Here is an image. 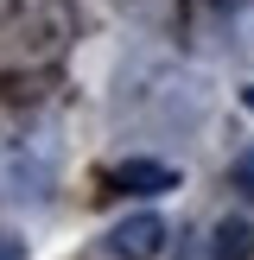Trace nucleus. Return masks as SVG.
Here are the masks:
<instances>
[{"mask_svg": "<svg viewBox=\"0 0 254 260\" xmlns=\"http://www.w3.org/2000/svg\"><path fill=\"white\" fill-rule=\"evenodd\" d=\"M159 248H165V222L152 210H140V216H127V222L108 229V254L114 260H152Z\"/></svg>", "mask_w": 254, "mask_h": 260, "instance_id": "f257e3e1", "label": "nucleus"}, {"mask_svg": "<svg viewBox=\"0 0 254 260\" xmlns=\"http://www.w3.org/2000/svg\"><path fill=\"white\" fill-rule=\"evenodd\" d=\"M114 184L134 190V197H165V190H178V172L165 159H121L114 165Z\"/></svg>", "mask_w": 254, "mask_h": 260, "instance_id": "f03ea898", "label": "nucleus"}, {"mask_svg": "<svg viewBox=\"0 0 254 260\" xmlns=\"http://www.w3.org/2000/svg\"><path fill=\"white\" fill-rule=\"evenodd\" d=\"M210 254L216 260H254V222L248 216H223L210 229Z\"/></svg>", "mask_w": 254, "mask_h": 260, "instance_id": "7ed1b4c3", "label": "nucleus"}, {"mask_svg": "<svg viewBox=\"0 0 254 260\" xmlns=\"http://www.w3.org/2000/svg\"><path fill=\"white\" fill-rule=\"evenodd\" d=\"M229 190H235L241 203H254V146H241L235 159H229Z\"/></svg>", "mask_w": 254, "mask_h": 260, "instance_id": "20e7f679", "label": "nucleus"}, {"mask_svg": "<svg viewBox=\"0 0 254 260\" xmlns=\"http://www.w3.org/2000/svg\"><path fill=\"white\" fill-rule=\"evenodd\" d=\"M0 260H25V241L7 235V229H0Z\"/></svg>", "mask_w": 254, "mask_h": 260, "instance_id": "39448f33", "label": "nucleus"}, {"mask_svg": "<svg viewBox=\"0 0 254 260\" xmlns=\"http://www.w3.org/2000/svg\"><path fill=\"white\" fill-rule=\"evenodd\" d=\"M203 7H210V13H229V19H235V13H248V0H203Z\"/></svg>", "mask_w": 254, "mask_h": 260, "instance_id": "423d86ee", "label": "nucleus"}, {"mask_svg": "<svg viewBox=\"0 0 254 260\" xmlns=\"http://www.w3.org/2000/svg\"><path fill=\"white\" fill-rule=\"evenodd\" d=\"M178 260H216V254H210V241H203V248H197V241H184V248H178Z\"/></svg>", "mask_w": 254, "mask_h": 260, "instance_id": "0eeeda50", "label": "nucleus"}, {"mask_svg": "<svg viewBox=\"0 0 254 260\" xmlns=\"http://www.w3.org/2000/svg\"><path fill=\"white\" fill-rule=\"evenodd\" d=\"M241 102H248V108H254V83H248V89H241Z\"/></svg>", "mask_w": 254, "mask_h": 260, "instance_id": "6e6552de", "label": "nucleus"}]
</instances>
